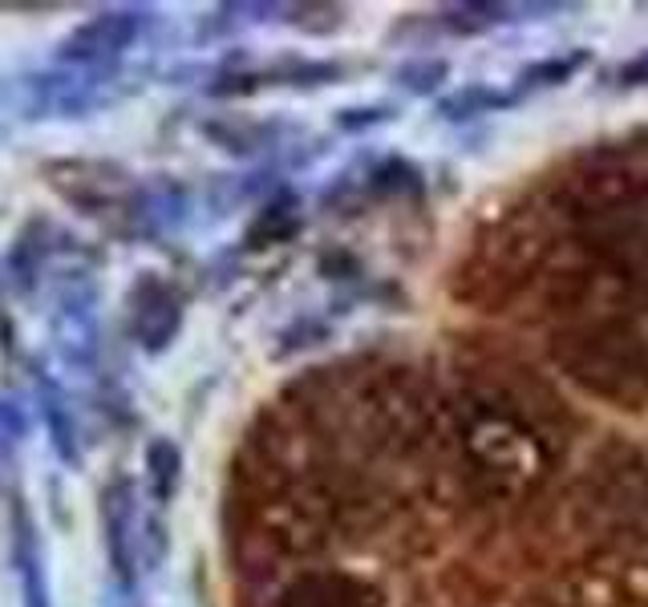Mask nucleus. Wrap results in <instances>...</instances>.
<instances>
[{
    "label": "nucleus",
    "instance_id": "1",
    "mask_svg": "<svg viewBox=\"0 0 648 607\" xmlns=\"http://www.w3.org/2000/svg\"><path fill=\"white\" fill-rule=\"evenodd\" d=\"M134 37V13H110V17H94L82 33L69 37L65 53L69 57H94V53H114L122 50L126 41Z\"/></svg>",
    "mask_w": 648,
    "mask_h": 607
},
{
    "label": "nucleus",
    "instance_id": "3",
    "mask_svg": "<svg viewBox=\"0 0 648 607\" xmlns=\"http://www.w3.org/2000/svg\"><path fill=\"white\" fill-rule=\"evenodd\" d=\"M147 466H150V486H154V498L166 502V498L175 495V483H179V449L171 442H154L147 454Z\"/></svg>",
    "mask_w": 648,
    "mask_h": 607
},
{
    "label": "nucleus",
    "instance_id": "2",
    "mask_svg": "<svg viewBox=\"0 0 648 607\" xmlns=\"http://www.w3.org/2000/svg\"><path fill=\"white\" fill-rule=\"evenodd\" d=\"M106 527H110V551H114V567L126 579L130 571V551H126V531H130V486L118 483L106 495Z\"/></svg>",
    "mask_w": 648,
    "mask_h": 607
}]
</instances>
